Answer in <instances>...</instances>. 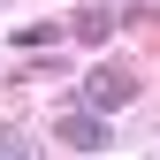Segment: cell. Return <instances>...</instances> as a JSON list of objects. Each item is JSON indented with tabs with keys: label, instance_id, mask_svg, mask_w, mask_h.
<instances>
[{
	"label": "cell",
	"instance_id": "cell-1",
	"mask_svg": "<svg viewBox=\"0 0 160 160\" xmlns=\"http://www.w3.org/2000/svg\"><path fill=\"white\" fill-rule=\"evenodd\" d=\"M137 99V76L130 69H92L84 84H76V107L84 114H114V107H130Z\"/></svg>",
	"mask_w": 160,
	"mask_h": 160
},
{
	"label": "cell",
	"instance_id": "cell-2",
	"mask_svg": "<svg viewBox=\"0 0 160 160\" xmlns=\"http://www.w3.org/2000/svg\"><path fill=\"white\" fill-rule=\"evenodd\" d=\"M53 145H69V152H99V145H114V137H107V114H84V107L53 114Z\"/></svg>",
	"mask_w": 160,
	"mask_h": 160
},
{
	"label": "cell",
	"instance_id": "cell-3",
	"mask_svg": "<svg viewBox=\"0 0 160 160\" xmlns=\"http://www.w3.org/2000/svg\"><path fill=\"white\" fill-rule=\"evenodd\" d=\"M69 31H76V38H92V46H107V38H114V31H122V15H114V8H107V0H84V8H76V15H69Z\"/></svg>",
	"mask_w": 160,
	"mask_h": 160
},
{
	"label": "cell",
	"instance_id": "cell-4",
	"mask_svg": "<svg viewBox=\"0 0 160 160\" xmlns=\"http://www.w3.org/2000/svg\"><path fill=\"white\" fill-rule=\"evenodd\" d=\"M53 38H61L53 23H15V46H23V53H38V46H53Z\"/></svg>",
	"mask_w": 160,
	"mask_h": 160
},
{
	"label": "cell",
	"instance_id": "cell-5",
	"mask_svg": "<svg viewBox=\"0 0 160 160\" xmlns=\"http://www.w3.org/2000/svg\"><path fill=\"white\" fill-rule=\"evenodd\" d=\"M0 160H31V137L15 130V122H0Z\"/></svg>",
	"mask_w": 160,
	"mask_h": 160
}]
</instances>
